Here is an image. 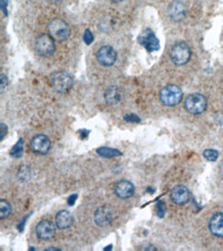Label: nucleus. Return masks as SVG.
<instances>
[{
    "instance_id": "1",
    "label": "nucleus",
    "mask_w": 223,
    "mask_h": 251,
    "mask_svg": "<svg viewBox=\"0 0 223 251\" xmlns=\"http://www.w3.org/2000/svg\"><path fill=\"white\" fill-rule=\"evenodd\" d=\"M49 33L56 41H65L69 38L71 30L69 25L61 19L52 20L49 25Z\"/></svg>"
},
{
    "instance_id": "2",
    "label": "nucleus",
    "mask_w": 223,
    "mask_h": 251,
    "mask_svg": "<svg viewBox=\"0 0 223 251\" xmlns=\"http://www.w3.org/2000/svg\"><path fill=\"white\" fill-rule=\"evenodd\" d=\"M191 51L189 44L184 41L176 42L171 49L170 56L176 65H184L189 61Z\"/></svg>"
},
{
    "instance_id": "3",
    "label": "nucleus",
    "mask_w": 223,
    "mask_h": 251,
    "mask_svg": "<svg viewBox=\"0 0 223 251\" xmlns=\"http://www.w3.org/2000/svg\"><path fill=\"white\" fill-rule=\"evenodd\" d=\"M51 83L52 88L56 90L58 93L64 94L67 93L73 86V78L69 73L65 71H58L53 73L51 77Z\"/></svg>"
},
{
    "instance_id": "4",
    "label": "nucleus",
    "mask_w": 223,
    "mask_h": 251,
    "mask_svg": "<svg viewBox=\"0 0 223 251\" xmlns=\"http://www.w3.org/2000/svg\"><path fill=\"white\" fill-rule=\"evenodd\" d=\"M182 90L175 85L165 87L159 94L160 101L167 106H174L180 103V101L182 100Z\"/></svg>"
},
{
    "instance_id": "5",
    "label": "nucleus",
    "mask_w": 223,
    "mask_h": 251,
    "mask_svg": "<svg viewBox=\"0 0 223 251\" xmlns=\"http://www.w3.org/2000/svg\"><path fill=\"white\" fill-rule=\"evenodd\" d=\"M184 106L189 113L200 114L207 108V99L201 94H191L186 98Z\"/></svg>"
},
{
    "instance_id": "6",
    "label": "nucleus",
    "mask_w": 223,
    "mask_h": 251,
    "mask_svg": "<svg viewBox=\"0 0 223 251\" xmlns=\"http://www.w3.org/2000/svg\"><path fill=\"white\" fill-rule=\"evenodd\" d=\"M55 42L50 34H41L35 41V50L40 56H50L55 52Z\"/></svg>"
},
{
    "instance_id": "7",
    "label": "nucleus",
    "mask_w": 223,
    "mask_h": 251,
    "mask_svg": "<svg viewBox=\"0 0 223 251\" xmlns=\"http://www.w3.org/2000/svg\"><path fill=\"white\" fill-rule=\"evenodd\" d=\"M97 60L103 66H112L117 61V52L110 46L101 47L97 52Z\"/></svg>"
},
{
    "instance_id": "8",
    "label": "nucleus",
    "mask_w": 223,
    "mask_h": 251,
    "mask_svg": "<svg viewBox=\"0 0 223 251\" xmlns=\"http://www.w3.org/2000/svg\"><path fill=\"white\" fill-rule=\"evenodd\" d=\"M138 41L141 46H143L148 52H154L159 50V41L155 37L154 33L150 29H146L144 32H142L139 35Z\"/></svg>"
},
{
    "instance_id": "9",
    "label": "nucleus",
    "mask_w": 223,
    "mask_h": 251,
    "mask_svg": "<svg viewBox=\"0 0 223 251\" xmlns=\"http://www.w3.org/2000/svg\"><path fill=\"white\" fill-rule=\"evenodd\" d=\"M30 148L34 154L46 155L51 148V141L46 135L39 134V135H36L32 138Z\"/></svg>"
},
{
    "instance_id": "10",
    "label": "nucleus",
    "mask_w": 223,
    "mask_h": 251,
    "mask_svg": "<svg viewBox=\"0 0 223 251\" xmlns=\"http://www.w3.org/2000/svg\"><path fill=\"white\" fill-rule=\"evenodd\" d=\"M36 234L42 241H51L56 236V228L49 220H41L36 227Z\"/></svg>"
},
{
    "instance_id": "11",
    "label": "nucleus",
    "mask_w": 223,
    "mask_h": 251,
    "mask_svg": "<svg viewBox=\"0 0 223 251\" xmlns=\"http://www.w3.org/2000/svg\"><path fill=\"white\" fill-rule=\"evenodd\" d=\"M171 199L177 205H184L189 201V191L184 185H176L171 191Z\"/></svg>"
},
{
    "instance_id": "12",
    "label": "nucleus",
    "mask_w": 223,
    "mask_h": 251,
    "mask_svg": "<svg viewBox=\"0 0 223 251\" xmlns=\"http://www.w3.org/2000/svg\"><path fill=\"white\" fill-rule=\"evenodd\" d=\"M112 219V211L108 206H101L95 212L94 220L99 227L108 226Z\"/></svg>"
},
{
    "instance_id": "13",
    "label": "nucleus",
    "mask_w": 223,
    "mask_h": 251,
    "mask_svg": "<svg viewBox=\"0 0 223 251\" xmlns=\"http://www.w3.org/2000/svg\"><path fill=\"white\" fill-rule=\"evenodd\" d=\"M114 192L119 198L129 199L135 193V187L129 180H120L115 185Z\"/></svg>"
},
{
    "instance_id": "14",
    "label": "nucleus",
    "mask_w": 223,
    "mask_h": 251,
    "mask_svg": "<svg viewBox=\"0 0 223 251\" xmlns=\"http://www.w3.org/2000/svg\"><path fill=\"white\" fill-rule=\"evenodd\" d=\"M168 14L173 21L179 22L185 18L186 8L182 2L178 1V0H175V1H173L170 5H169Z\"/></svg>"
},
{
    "instance_id": "15",
    "label": "nucleus",
    "mask_w": 223,
    "mask_h": 251,
    "mask_svg": "<svg viewBox=\"0 0 223 251\" xmlns=\"http://www.w3.org/2000/svg\"><path fill=\"white\" fill-rule=\"evenodd\" d=\"M209 229L214 236L223 238V212L213 215L209 222Z\"/></svg>"
},
{
    "instance_id": "16",
    "label": "nucleus",
    "mask_w": 223,
    "mask_h": 251,
    "mask_svg": "<svg viewBox=\"0 0 223 251\" xmlns=\"http://www.w3.org/2000/svg\"><path fill=\"white\" fill-rule=\"evenodd\" d=\"M56 226L61 229L65 230L70 228L73 225V216L68 210H61L57 213L56 219H55Z\"/></svg>"
},
{
    "instance_id": "17",
    "label": "nucleus",
    "mask_w": 223,
    "mask_h": 251,
    "mask_svg": "<svg viewBox=\"0 0 223 251\" xmlns=\"http://www.w3.org/2000/svg\"><path fill=\"white\" fill-rule=\"evenodd\" d=\"M104 98H105V101L109 105L119 104L122 99V94H121L120 89L115 86L109 87L105 91Z\"/></svg>"
},
{
    "instance_id": "18",
    "label": "nucleus",
    "mask_w": 223,
    "mask_h": 251,
    "mask_svg": "<svg viewBox=\"0 0 223 251\" xmlns=\"http://www.w3.org/2000/svg\"><path fill=\"white\" fill-rule=\"evenodd\" d=\"M97 154L103 157V158H115L120 157L122 154L117 149V148H110V147H100L97 149Z\"/></svg>"
},
{
    "instance_id": "19",
    "label": "nucleus",
    "mask_w": 223,
    "mask_h": 251,
    "mask_svg": "<svg viewBox=\"0 0 223 251\" xmlns=\"http://www.w3.org/2000/svg\"><path fill=\"white\" fill-rule=\"evenodd\" d=\"M17 178L20 179L22 182L28 181L31 178V169L28 166H23L20 168L19 172H17Z\"/></svg>"
},
{
    "instance_id": "20",
    "label": "nucleus",
    "mask_w": 223,
    "mask_h": 251,
    "mask_svg": "<svg viewBox=\"0 0 223 251\" xmlns=\"http://www.w3.org/2000/svg\"><path fill=\"white\" fill-rule=\"evenodd\" d=\"M0 209H1V212H0V217H1V219L8 217L12 213V206L5 200L0 201Z\"/></svg>"
},
{
    "instance_id": "21",
    "label": "nucleus",
    "mask_w": 223,
    "mask_h": 251,
    "mask_svg": "<svg viewBox=\"0 0 223 251\" xmlns=\"http://www.w3.org/2000/svg\"><path fill=\"white\" fill-rule=\"evenodd\" d=\"M23 154V139H20L10 151V155L14 158H21Z\"/></svg>"
},
{
    "instance_id": "22",
    "label": "nucleus",
    "mask_w": 223,
    "mask_h": 251,
    "mask_svg": "<svg viewBox=\"0 0 223 251\" xmlns=\"http://www.w3.org/2000/svg\"><path fill=\"white\" fill-rule=\"evenodd\" d=\"M203 155L205 159H207L208 161H210V162H215L219 157L218 151L215 149H206L203 152Z\"/></svg>"
},
{
    "instance_id": "23",
    "label": "nucleus",
    "mask_w": 223,
    "mask_h": 251,
    "mask_svg": "<svg viewBox=\"0 0 223 251\" xmlns=\"http://www.w3.org/2000/svg\"><path fill=\"white\" fill-rule=\"evenodd\" d=\"M156 212H157V215L159 217H163L165 215L166 208H165V204L162 201H159L156 205Z\"/></svg>"
},
{
    "instance_id": "24",
    "label": "nucleus",
    "mask_w": 223,
    "mask_h": 251,
    "mask_svg": "<svg viewBox=\"0 0 223 251\" xmlns=\"http://www.w3.org/2000/svg\"><path fill=\"white\" fill-rule=\"evenodd\" d=\"M84 40L86 44H91L94 40V35L91 32V30H86L85 34H84Z\"/></svg>"
},
{
    "instance_id": "25",
    "label": "nucleus",
    "mask_w": 223,
    "mask_h": 251,
    "mask_svg": "<svg viewBox=\"0 0 223 251\" xmlns=\"http://www.w3.org/2000/svg\"><path fill=\"white\" fill-rule=\"evenodd\" d=\"M124 121L129 123H140L141 120L138 118L136 114H127L124 116Z\"/></svg>"
},
{
    "instance_id": "26",
    "label": "nucleus",
    "mask_w": 223,
    "mask_h": 251,
    "mask_svg": "<svg viewBox=\"0 0 223 251\" xmlns=\"http://www.w3.org/2000/svg\"><path fill=\"white\" fill-rule=\"evenodd\" d=\"M7 83H8V80H7L6 75L4 73H1V92H3L5 90Z\"/></svg>"
},
{
    "instance_id": "27",
    "label": "nucleus",
    "mask_w": 223,
    "mask_h": 251,
    "mask_svg": "<svg viewBox=\"0 0 223 251\" xmlns=\"http://www.w3.org/2000/svg\"><path fill=\"white\" fill-rule=\"evenodd\" d=\"M0 127H1V136H0V139L3 140L4 136L6 135V133H7V127H6V125L3 124V123H1Z\"/></svg>"
},
{
    "instance_id": "28",
    "label": "nucleus",
    "mask_w": 223,
    "mask_h": 251,
    "mask_svg": "<svg viewBox=\"0 0 223 251\" xmlns=\"http://www.w3.org/2000/svg\"><path fill=\"white\" fill-rule=\"evenodd\" d=\"M76 199H77V195H73V196L69 197V199H68V205L72 206V205L75 203Z\"/></svg>"
},
{
    "instance_id": "29",
    "label": "nucleus",
    "mask_w": 223,
    "mask_h": 251,
    "mask_svg": "<svg viewBox=\"0 0 223 251\" xmlns=\"http://www.w3.org/2000/svg\"><path fill=\"white\" fill-rule=\"evenodd\" d=\"M6 7H7V0H1V10L4 13V15H7V11H6Z\"/></svg>"
},
{
    "instance_id": "30",
    "label": "nucleus",
    "mask_w": 223,
    "mask_h": 251,
    "mask_svg": "<svg viewBox=\"0 0 223 251\" xmlns=\"http://www.w3.org/2000/svg\"><path fill=\"white\" fill-rule=\"evenodd\" d=\"M79 134H82V138L85 139L88 135V131H78Z\"/></svg>"
},
{
    "instance_id": "31",
    "label": "nucleus",
    "mask_w": 223,
    "mask_h": 251,
    "mask_svg": "<svg viewBox=\"0 0 223 251\" xmlns=\"http://www.w3.org/2000/svg\"><path fill=\"white\" fill-rule=\"evenodd\" d=\"M47 251H61V250L58 248H48Z\"/></svg>"
},
{
    "instance_id": "32",
    "label": "nucleus",
    "mask_w": 223,
    "mask_h": 251,
    "mask_svg": "<svg viewBox=\"0 0 223 251\" xmlns=\"http://www.w3.org/2000/svg\"><path fill=\"white\" fill-rule=\"evenodd\" d=\"M51 2H55V3H59V2H61L62 0H51Z\"/></svg>"
},
{
    "instance_id": "33",
    "label": "nucleus",
    "mask_w": 223,
    "mask_h": 251,
    "mask_svg": "<svg viewBox=\"0 0 223 251\" xmlns=\"http://www.w3.org/2000/svg\"><path fill=\"white\" fill-rule=\"evenodd\" d=\"M110 249H112V245H109V246H107V248H104L105 251L106 250H110Z\"/></svg>"
},
{
    "instance_id": "34",
    "label": "nucleus",
    "mask_w": 223,
    "mask_h": 251,
    "mask_svg": "<svg viewBox=\"0 0 223 251\" xmlns=\"http://www.w3.org/2000/svg\"><path fill=\"white\" fill-rule=\"evenodd\" d=\"M220 173H221V175L223 176V164H222L221 167H220Z\"/></svg>"
},
{
    "instance_id": "35",
    "label": "nucleus",
    "mask_w": 223,
    "mask_h": 251,
    "mask_svg": "<svg viewBox=\"0 0 223 251\" xmlns=\"http://www.w3.org/2000/svg\"><path fill=\"white\" fill-rule=\"evenodd\" d=\"M111 1H113V2H120V1H122V0H111Z\"/></svg>"
}]
</instances>
